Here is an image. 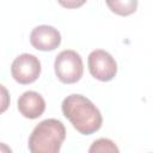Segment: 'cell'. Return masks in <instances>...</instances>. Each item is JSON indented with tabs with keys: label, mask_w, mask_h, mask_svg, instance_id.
I'll list each match as a JSON object with an SVG mask.
<instances>
[{
	"label": "cell",
	"mask_w": 153,
	"mask_h": 153,
	"mask_svg": "<svg viewBox=\"0 0 153 153\" xmlns=\"http://www.w3.org/2000/svg\"><path fill=\"white\" fill-rule=\"evenodd\" d=\"M65 139L63 123L56 118H47L33 128L27 147L31 153H59Z\"/></svg>",
	"instance_id": "7a4b0ae2"
},
{
	"label": "cell",
	"mask_w": 153,
	"mask_h": 153,
	"mask_svg": "<svg viewBox=\"0 0 153 153\" xmlns=\"http://www.w3.org/2000/svg\"><path fill=\"white\" fill-rule=\"evenodd\" d=\"M18 110L25 118H38L45 110V100L38 92L26 91L18 99Z\"/></svg>",
	"instance_id": "52a82bcc"
},
{
	"label": "cell",
	"mask_w": 153,
	"mask_h": 153,
	"mask_svg": "<svg viewBox=\"0 0 153 153\" xmlns=\"http://www.w3.org/2000/svg\"><path fill=\"white\" fill-rule=\"evenodd\" d=\"M31 45L41 51H53L61 44V33L50 25H38L30 33Z\"/></svg>",
	"instance_id": "8992f818"
},
{
	"label": "cell",
	"mask_w": 153,
	"mask_h": 153,
	"mask_svg": "<svg viewBox=\"0 0 153 153\" xmlns=\"http://www.w3.org/2000/svg\"><path fill=\"white\" fill-rule=\"evenodd\" d=\"M109 10L122 17L133 14L137 10V0H105Z\"/></svg>",
	"instance_id": "ba28073f"
},
{
	"label": "cell",
	"mask_w": 153,
	"mask_h": 153,
	"mask_svg": "<svg viewBox=\"0 0 153 153\" xmlns=\"http://www.w3.org/2000/svg\"><path fill=\"white\" fill-rule=\"evenodd\" d=\"M63 116L73 128L82 135H91L98 131L103 124L99 109L81 94H69L61 104Z\"/></svg>",
	"instance_id": "6da1fadb"
},
{
	"label": "cell",
	"mask_w": 153,
	"mask_h": 153,
	"mask_svg": "<svg viewBox=\"0 0 153 153\" xmlns=\"http://www.w3.org/2000/svg\"><path fill=\"white\" fill-rule=\"evenodd\" d=\"M54 71L61 82L74 84L79 81L84 74L82 59L74 50H62L55 57Z\"/></svg>",
	"instance_id": "3957f363"
},
{
	"label": "cell",
	"mask_w": 153,
	"mask_h": 153,
	"mask_svg": "<svg viewBox=\"0 0 153 153\" xmlns=\"http://www.w3.org/2000/svg\"><path fill=\"white\" fill-rule=\"evenodd\" d=\"M120 149L118 147L115 145V142L110 139H105V137H102V139H98L96 140L91 147L88 148V152L90 153H96V152H100V153H105V152H111V153H117Z\"/></svg>",
	"instance_id": "9c48e42d"
},
{
	"label": "cell",
	"mask_w": 153,
	"mask_h": 153,
	"mask_svg": "<svg viewBox=\"0 0 153 153\" xmlns=\"http://www.w3.org/2000/svg\"><path fill=\"white\" fill-rule=\"evenodd\" d=\"M11 74L13 79L22 85L32 84L41 74V62L38 57L32 54H20L12 62Z\"/></svg>",
	"instance_id": "277c9868"
},
{
	"label": "cell",
	"mask_w": 153,
	"mask_h": 153,
	"mask_svg": "<svg viewBox=\"0 0 153 153\" xmlns=\"http://www.w3.org/2000/svg\"><path fill=\"white\" fill-rule=\"evenodd\" d=\"M87 0H57V2L65 8H79L81 7Z\"/></svg>",
	"instance_id": "30bf717a"
},
{
	"label": "cell",
	"mask_w": 153,
	"mask_h": 153,
	"mask_svg": "<svg viewBox=\"0 0 153 153\" xmlns=\"http://www.w3.org/2000/svg\"><path fill=\"white\" fill-rule=\"evenodd\" d=\"M87 65L91 75L99 81H110L117 73V63L115 59L103 49L91 51L87 59Z\"/></svg>",
	"instance_id": "5b68a950"
}]
</instances>
